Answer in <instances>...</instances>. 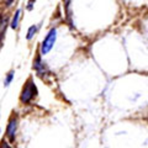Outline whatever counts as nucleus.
<instances>
[{"mask_svg": "<svg viewBox=\"0 0 148 148\" xmlns=\"http://www.w3.org/2000/svg\"><path fill=\"white\" fill-rule=\"evenodd\" d=\"M36 94H37V88H36V85L34 84V83H32V80L30 79L25 84L24 89H22L20 99H21L22 103L26 104V103H29V101H31V99L34 98V96H36Z\"/></svg>", "mask_w": 148, "mask_h": 148, "instance_id": "f257e3e1", "label": "nucleus"}, {"mask_svg": "<svg viewBox=\"0 0 148 148\" xmlns=\"http://www.w3.org/2000/svg\"><path fill=\"white\" fill-rule=\"evenodd\" d=\"M56 38H57V31H56V29H52L48 35L46 36V38L43 40L42 45H41V53L42 54H47L51 49H52L53 45L56 42Z\"/></svg>", "mask_w": 148, "mask_h": 148, "instance_id": "f03ea898", "label": "nucleus"}, {"mask_svg": "<svg viewBox=\"0 0 148 148\" xmlns=\"http://www.w3.org/2000/svg\"><path fill=\"white\" fill-rule=\"evenodd\" d=\"M16 130H17V120L16 119H11L10 121H9L8 128H6V136L11 142L14 141V138H15Z\"/></svg>", "mask_w": 148, "mask_h": 148, "instance_id": "7ed1b4c3", "label": "nucleus"}, {"mask_svg": "<svg viewBox=\"0 0 148 148\" xmlns=\"http://www.w3.org/2000/svg\"><path fill=\"white\" fill-rule=\"evenodd\" d=\"M34 68H35L40 74H43L45 72H47V67H46V64H45L42 61H41L40 57H36L35 62H34Z\"/></svg>", "mask_w": 148, "mask_h": 148, "instance_id": "20e7f679", "label": "nucleus"}, {"mask_svg": "<svg viewBox=\"0 0 148 148\" xmlns=\"http://www.w3.org/2000/svg\"><path fill=\"white\" fill-rule=\"evenodd\" d=\"M20 17H21V10L18 9V10L15 12V15H14L12 22H11V27H12V29H17V26H18V21H20Z\"/></svg>", "mask_w": 148, "mask_h": 148, "instance_id": "39448f33", "label": "nucleus"}, {"mask_svg": "<svg viewBox=\"0 0 148 148\" xmlns=\"http://www.w3.org/2000/svg\"><path fill=\"white\" fill-rule=\"evenodd\" d=\"M36 31H37V26H31L29 29V32H27V40H31L35 36Z\"/></svg>", "mask_w": 148, "mask_h": 148, "instance_id": "423d86ee", "label": "nucleus"}, {"mask_svg": "<svg viewBox=\"0 0 148 148\" xmlns=\"http://www.w3.org/2000/svg\"><path fill=\"white\" fill-rule=\"evenodd\" d=\"M12 78H14V72H10L8 74V77H6V79H5V85H9L11 83L12 80Z\"/></svg>", "mask_w": 148, "mask_h": 148, "instance_id": "0eeeda50", "label": "nucleus"}, {"mask_svg": "<svg viewBox=\"0 0 148 148\" xmlns=\"http://www.w3.org/2000/svg\"><path fill=\"white\" fill-rule=\"evenodd\" d=\"M1 148H9V146L6 145V143H3V146H1Z\"/></svg>", "mask_w": 148, "mask_h": 148, "instance_id": "6e6552de", "label": "nucleus"}, {"mask_svg": "<svg viewBox=\"0 0 148 148\" xmlns=\"http://www.w3.org/2000/svg\"><path fill=\"white\" fill-rule=\"evenodd\" d=\"M1 37H3V35L0 34V48H1Z\"/></svg>", "mask_w": 148, "mask_h": 148, "instance_id": "1a4fd4ad", "label": "nucleus"}]
</instances>
